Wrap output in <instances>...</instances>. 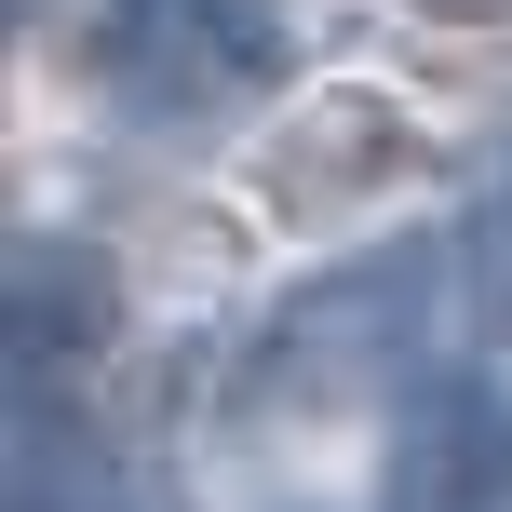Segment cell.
Listing matches in <instances>:
<instances>
[{
    "label": "cell",
    "mask_w": 512,
    "mask_h": 512,
    "mask_svg": "<svg viewBox=\"0 0 512 512\" xmlns=\"http://www.w3.org/2000/svg\"><path fill=\"white\" fill-rule=\"evenodd\" d=\"M432 243H378L351 270H324L310 297H283V324L256 337V405L270 418H337V405H378V391H418V337H432Z\"/></svg>",
    "instance_id": "obj_1"
},
{
    "label": "cell",
    "mask_w": 512,
    "mask_h": 512,
    "mask_svg": "<svg viewBox=\"0 0 512 512\" xmlns=\"http://www.w3.org/2000/svg\"><path fill=\"white\" fill-rule=\"evenodd\" d=\"M391 512H512V405L486 378H418L391 418Z\"/></svg>",
    "instance_id": "obj_3"
},
{
    "label": "cell",
    "mask_w": 512,
    "mask_h": 512,
    "mask_svg": "<svg viewBox=\"0 0 512 512\" xmlns=\"http://www.w3.org/2000/svg\"><path fill=\"white\" fill-rule=\"evenodd\" d=\"M95 337H108V270L81 243H27L14 256V364L41 378V364L95 351Z\"/></svg>",
    "instance_id": "obj_4"
},
{
    "label": "cell",
    "mask_w": 512,
    "mask_h": 512,
    "mask_svg": "<svg viewBox=\"0 0 512 512\" xmlns=\"http://www.w3.org/2000/svg\"><path fill=\"white\" fill-rule=\"evenodd\" d=\"M95 68L122 81L149 122H189L216 95H256L283 68V41L256 27V0H108L95 14Z\"/></svg>",
    "instance_id": "obj_2"
},
{
    "label": "cell",
    "mask_w": 512,
    "mask_h": 512,
    "mask_svg": "<svg viewBox=\"0 0 512 512\" xmlns=\"http://www.w3.org/2000/svg\"><path fill=\"white\" fill-rule=\"evenodd\" d=\"M14 512H68V499H41V486H27V499H14Z\"/></svg>",
    "instance_id": "obj_5"
}]
</instances>
